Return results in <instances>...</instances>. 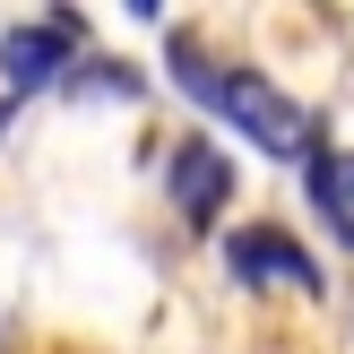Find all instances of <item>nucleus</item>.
Instances as JSON below:
<instances>
[{
  "instance_id": "f257e3e1",
  "label": "nucleus",
  "mask_w": 354,
  "mask_h": 354,
  "mask_svg": "<svg viewBox=\"0 0 354 354\" xmlns=\"http://www.w3.org/2000/svg\"><path fill=\"white\" fill-rule=\"evenodd\" d=\"M173 86H182V95H199L207 113H225L251 147H268V156H311V121H303V104L277 95L259 69H225V61H207L190 35H173Z\"/></svg>"
},
{
  "instance_id": "f03ea898",
  "label": "nucleus",
  "mask_w": 354,
  "mask_h": 354,
  "mask_svg": "<svg viewBox=\"0 0 354 354\" xmlns=\"http://www.w3.org/2000/svg\"><path fill=\"white\" fill-rule=\"evenodd\" d=\"M69 44H78V17H44V26H9L0 35V78H9V95H35V86H52L69 69Z\"/></svg>"
},
{
  "instance_id": "7ed1b4c3",
  "label": "nucleus",
  "mask_w": 354,
  "mask_h": 354,
  "mask_svg": "<svg viewBox=\"0 0 354 354\" xmlns=\"http://www.w3.org/2000/svg\"><path fill=\"white\" fill-rule=\"evenodd\" d=\"M225 259H234V277H251V286L320 294V268H311V251H303L294 234H277V225H242V234H225Z\"/></svg>"
},
{
  "instance_id": "20e7f679",
  "label": "nucleus",
  "mask_w": 354,
  "mask_h": 354,
  "mask_svg": "<svg viewBox=\"0 0 354 354\" xmlns=\"http://www.w3.org/2000/svg\"><path fill=\"white\" fill-rule=\"evenodd\" d=\"M165 190H173V207H182L190 225H216V207L234 199V165H225V147L182 138V147H173V165H165Z\"/></svg>"
},
{
  "instance_id": "39448f33",
  "label": "nucleus",
  "mask_w": 354,
  "mask_h": 354,
  "mask_svg": "<svg viewBox=\"0 0 354 354\" xmlns=\"http://www.w3.org/2000/svg\"><path fill=\"white\" fill-rule=\"evenodd\" d=\"M311 207L337 225V242L354 251V156L320 147V138H311Z\"/></svg>"
}]
</instances>
